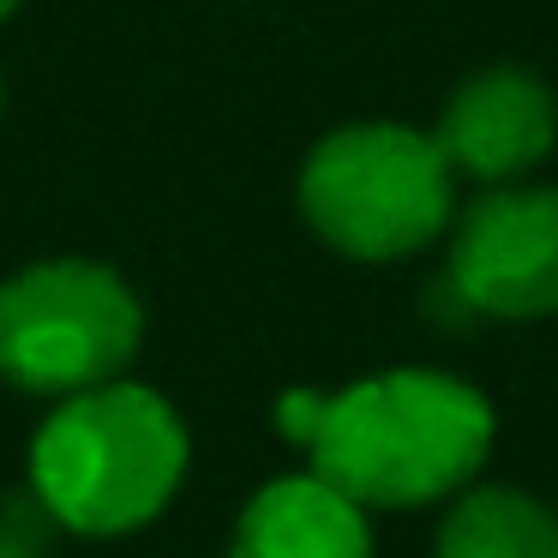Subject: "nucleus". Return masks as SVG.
I'll return each mask as SVG.
<instances>
[{"label": "nucleus", "mask_w": 558, "mask_h": 558, "mask_svg": "<svg viewBox=\"0 0 558 558\" xmlns=\"http://www.w3.org/2000/svg\"><path fill=\"white\" fill-rule=\"evenodd\" d=\"M229 558H373V529L366 510L313 469L277 474L246 498Z\"/></svg>", "instance_id": "7"}, {"label": "nucleus", "mask_w": 558, "mask_h": 558, "mask_svg": "<svg viewBox=\"0 0 558 558\" xmlns=\"http://www.w3.org/2000/svg\"><path fill=\"white\" fill-rule=\"evenodd\" d=\"M433 138L457 181H529V169H541L558 145V97L529 66H481L445 97Z\"/></svg>", "instance_id": "6"}, {"label": "nucleus", "mask_w": 558, "mask_h": 558, "mask_svg": "<svg viewBox=\"0 0 558 558\" xmlns=\"http://www.w3.org/2000/svg\"><path fill=\"white\" fill-rule=\"evenodd\" d=\"M294 193L306 229L361 265L426 253L457 217V169L433 133L402 121H354L325 133L306 150Z\"/></svg>", "instance_id": "3"}, {"label": "nucleus", "mask_w": 558, "mask_h": 558, "mask_svg": "<svg viewBox=\"0 0 558 558\" xmlns=\"http://www.w3.org/2000/svg\"><path fill=\"white\" fill-rule=\"evenodd\" d=\"M445 277L481 318H558V186L505 181L457 205L445 229Z\"/></svg>", "instance_id": "5"}, {"label": "nucleus", "mask_w": 558, "mask_h": 558, "mask_svg": "<svg viewBox=\"0 0 558 558\" xmlns=\"http://www.w3.org/2000/svg\"><path fill=\"white\" fill-rule=\"evenodd\" d=\"M19 7H25V0H0V25H7V19L19 13Z\"/></svg>", "instance_id": "10"}, {"label": "nucleus", "mask_w": 558, "mask_h": 558, "mask_svg": "<svg viewBox=\"0 0 558 558\" xmlns=\"http://www.w3.org/2000/svg\"><path fill=\"white\" fill-rule=\"evenodd\" d=\"M193 438L174 402L133 378L54 397L31 438V493L43 517L90 541H114L169 510L181 493Z\"/></svg>", "instance_id": "2"}, {"label": "nucleus", "mask_w": 558, "mask_h": 558, "mask_svg": "<svg viewBox=\"0 0 558 558\" xmlns=\"http://www.w3.org/2000/svg\"><path fill=\"white\" fill-rule=\"evenodd\" d=\"M0 558H43V546H37L31 529H19V522L0 517Z\"/></svg>", "instance_id": "9"}, {"label": "nucleus", "mask_w": 558, "mask_h": 558, "mask_svg": "<svg viewBox=\"0 0 558 558\" xmlns=\"http://www.w3.org/2000/svg\"><path fill=\"white\" fill-rule=\"evenodd\" d=\"M0 102H7V85H0Z\"/></svg>", "instance_id": "11"}, {"label": "nucleus", "mask_w": 558, "mask_h": 558, "mask_svg": "<svg viewBox=\"0 0 558 558\" xmlns=\"http://www.w3.org/2000/svg\"><path fill=\"white\" fill-rule=\"evenodd\" d=\"M433 558H558V510L522 486H462L433 534Z\"/></svg>", "instance_id": "8"}, {"label": "nucleus", "mask_w": 558, "mask_h": 558, "mask_svg": "<svg viewBox=\"0 0 558 558\" xmlns=\"http://www.w3.org/2000/svg\"><path fill=\"white\" fill-rule=\"evenodd\" d=\"M145 342V306L97 258H43L0 282V378L31 397L109 385Z\"/></svg>", "instance_id": "4"}, {"label": "nucleus", "mask_w": 558, "mask_h": 558, "mask_svg": "<svg viewBox=\"0 0 558 558\" xmlns=\"http://www.w3.org/2000/svg\"><path fill=\"white\" fill-rule=\"evenodd\" d=\"M277 426L306 450V469L361 510H421L474 486L493 457L498 414L457 373L390 366L330 397L289 390Z\"/></svg>", "instance_id": "1"}]
</instances>
